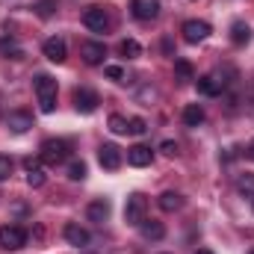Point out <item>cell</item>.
Returning <instances> with one entry per match:
<instances>
[{"label":"cell","instance_id":"obj_32","mask_svg":"<svg viewBox=\"0 0 254 254\" xmlns=\"http://www.w3.org/2000/svg\"><path fill=\"white\" fill-rule=\"evenodd\" d=\"M246 154H249V160H252V163H254V139H252V142H249V151H246Z\"/></svg>","mask_w":254,"mask_h":254},{"label":"cell","instance_id":"obj_34","mask_svg":"<svg viewBox=\"0 0 254 254\" xmlns=\"http://www.w3.org/2000/svg\"><path fill=\"white\" fill-rule=\"evenodd\" d=\"M252 207H254V195H252Z\"/></svg>","mask_w":254,"mask_h":254},{"label":"cell","instance_id":"obj_23","mask_svg":"<svg viewBox=\"0 0 254 254\" xmlns=\"http://www.w3.org/2000/svg\"><path fill=\"white\" fill-rule=\"evenodd\" d=\"M119 51H122V57H127V60H136V57L142 54V48H139L136 39H125V42L119 45Z\"/></svg>","mask_w":254,"mask_h":254},{"label":"cell","instance_id":"obj_22","mask_svg":"<svg viewBox=\"0 0 254 254\" xmlns=\"http://www.w3.org/2000/svg\"><path fill=\"white\" fill-rule=\"evenodd\" d=\"M175 74H178V80H181V83L195 80V68H192L187 60H175Z\"/></svg>","mask_w":254,"mask_h":254},{"label":"cell","instance_id":"obj_24","mask_svg":"<svg viewBox=\"0 0 254 254\" xmlns=\"http://www.w3.org/2000/svg\"><path fill=\"white\" fill-rule=\"evenodd\" d=\"M68 178H71V181H83V178H86V163H83V160H74V163L68 166Z\"/></svg>","mask_w":254,"mask_h":254},{"label":"cell","instance_id":"obj_9","mask_svg":"<svg viewBox=\"0 0 254 254\" xmlns=\"http://www.w3.org/2000/svg\"><path fill=\"white\" fill-rule=\"evenodd\" d=\"M98 95L92 92V89H77L74 92V107H77V113H83V116H89V113H95L98 110Z\"/></svg>","mask_w":254,"mask_h":254},{"label":"cell","instance_id":"obj_17","mask_svg":"<svg viewBox=\"0 0 254 254\" xmlns=\"http://www.w3.org/2000/svg\"><path fill=\"white\" fill-rule=\"evenodd\" d=\"M24 169H27V184L33 187V190H39V187H45V172H42V166H39V160H24Z\"/></svg>","mask_w":254,"mask_h":254},{"label":"cell","instance_id":"obj_16","mask_svg":"<svg viewBox=\"0 0 254 254\" xmlns=\"http://www.w3.org/2000/svg\"><path fill=\"white\" fill-rule=\"evenodd\" d=\"M86 216H89V222L104 225V222H107V216H110V201H107V198L92 201V204H89V210H86Z\"/></svg>","mask_w":254,"mask_h":254},{"label":"cell","instance_id":"obj_1","mask_svg":"<svg viewBox=\"0 0 254 254\" xmlns=\"http://www.w3.org/2000/svg\"><path fill=\"white\" fill-rule=\"evenodd\" d=\"M33 89H36V98H39V110L54 113L57 110V80L51 74H39L33 80Z\"/></svg>","mask_w":254,"mask_h":254},{"label":"cell","instance_id":"obj_8","mask_svg":"<svg viewBox=\"0 0 254 254\" xmlns=\"http://www.w3.org/2000/svg\"><path fill=\"white\" fill-rule=\"evenodd\" d=\"M210 36V24L207 21H198V18H192L184 24V39L190 42V45H198V42H204Z\"/></svg>","mask_w":254,"mask_h":254},{"label":"cell","instance_id":"obj_7","mask_svg":"<svg viewBox=\"0 0 254 254\" xmlns=\"http://www.w3.org/2000/svg\"><path fill=\"white\" fill-rule=\"evenodd\" d=\"M130 12H133L136 21H154L160 15V0H133Z\"/></svg>","mask_w":254,"mask_h":254},{"label":"cell","instance_id":"obj_15","mask_svg":"<svg viewBox=\"0 0 254 254\" xmlns=\"http://www.w3.org/2000/svg\"><path fill=\"white\" fill-rule=\"evenodd\" d=\"M6 127H9L12 133H27V130L33 127V116H30V113H21V110H18V113H9V116H6Z\"/></svg>","mask_w":254,"mask_h":254},{"label":"cell","instance_id":"obj_11","mask_svg":"<svg viewBox=\"0 0 254 254\" xmlns=\"http://www.w3.org/2000/svg\"><path fill=\"white\" fill-rule=\"evenodd\" d=\"M42 51H45V57L51 60V63H65V57H68V48H65V39H60V36H51L45 45H42Z\"/></svg>","mask_w":254,"mask_h":254},{"label":"cell","instance_id":"obj_19","mask_svg":"<svg viewBox=\"0 0 254 254\" xmlns=\"http://www.w3.org/2000/svg\"><path fill=\"white\" fill-rule=\"evenodd\" d=\"M231 42L240 45V48L249 45V42H252V27H249L246 21H234V24H231Z\"/></svg>","mask_w":254,"mask_h":254},{"label":"cell","instance_id":"obj_2","mask_svg":"<svg viewBox=\"0 0 254 254\" xmlns=\"http://www.w3.org/2000/svg\"><path fill=\"white\" fill-rule=\"evenodd\" d=\"M145 213H148V198H145L142 192L127 195V204H125V222L127 225L139 228V225L145 222Z\"/></svg>","mask_w":254,"mask_h":254},{"label":"cell","instance_id":"obj_18","mask_svg":"<svg viewBox=\"0 0 254 254\" xmlns=\"http://www.w3.org/2000/svg\"><path fill=\"white\" fill-rule=\"evenodd\" d=\"M139 231H142V237L151 240V243H157V240L166 237V228H163V222H157V219H145V222L139 225Z\"/></svg>","mask_w":254,"mask_h":254},{"label":"cell","instance_id":"obj_26","mask_svg":"<svg viewBox=\"0 0 254 254\" xmlns=\"http://www.w3.org/2000/svg\"><path fill=\"white\" fill-rule=\"evenodd\" d=\"M145 130H148L145 119H130V122H127V133H133V136H142Z\"/></svg>","mask_w":254,"mask_h":254},{"label":"cell","instance_id":"obj_30","mask_svg":"<svg viewBox=\"0 0 254 254\" xmlns=\"http://www.w3.org/2000/svg\"><path fill=\"white\" fill-rule=\"evenodd\" d=\"M51 12H54V0H42V3H39V15H42V18H48Z\"/></svg>","mask_w":254,"mask_h":254},{"label":"cell","instance_id":"obj_14","mask_svg":"<svg viewBox=\"0 0 254 254\" xmlns=\"http://www.w3.org/2000/svg\"><path fill=\"white\" fill-rule=\"evenodd\" d=\"M195 86H198V92L204 95V98H216L225 86H222V80L216 77V74H204V77H198L195 80Z\"/></svg>","mask_w":254,"mask_h":254},{"label":"cell","instance_id":"obj_21","mask_svg":"<svg viewBox=\"0 0 254 254\" xmlns=\"http://www.w3.org/2000/svg\"><path fill=\"white\" fill-rule=\"evenodd\" d=\"M201 122H204V107H201V104H187V107H184V125L198 127Z\"/></svg>","mask_w":254,"mask_h":254},{"label":"cell","instance_id":"obj_10","mask_svg":"<svg viewBox=\"0 0 254 254\" xmlns=\"http://www.w3.org/2000/svg\"><path fill=\"white\" fill-rule=\"evenodd\" d=\"M63 237H65V243H71V246H77V249H86L89 240H92L89 231H86L83 225H77V222H68V225H65Z\"/></svg>","mask_w":254,"mask_h":254},{"label":"cell","instance_id":"obj_31","mask_svg":"<svg viewBox=\"0 0 254 254\" xmlns=\"http://www.w3.org/2000/svg\"><path fill=\"white\" fill-rule=\"evenodd\" d=\"M160 148H163V154H169V157H175V154H178V145H175V142H163Z\"/></svg>","mask_w":254,"mask_h":254},{"label":"cell","instance_id":"obj_6","mask_svg":"<svg viewBox=\"0 0 254 254\" xmlns=\"http://www.w3.org/2000/svg\"><path fill=\"white\" fill-rule=\"evenodd\" d=\"M83 24H86L92 33H107L110 18H107V12H104L101 6H92V9H86V12H83Z\"/></svg>","mask_w":254,"mask_h":254},{"label":"cell","instance_id":"obj_28","mask_svg":"<svg viewBox=\"0 0 254 254\" xmlns=\"http://www.w3.org/2000/svg\"><path fill=\"white\" fill-rule=\"evenodd\" d=\"M107 77H110V80H116V83H125V80H127L122 65H107Z\"/></svg>","mask_w":254,"mask_h":254},{"label":"cell","instance_id":"obj_25","mask_svg":"<svg viewBox=\"0 0 254 254\" xmlns=\"http://www.w3.org/2000/svg\"><path fill=\"white\" fill-rule=\"evenodd\" d=\"M110 130H113L116 136L127 133V119H125V116H110Z\"/></svg>","mask_w":254,"mask_h":254},{"label":"cell","instance_id":"obj_3","mask_svg":"<svg viewBox=\"0 0 254 254\" xmlns=\"http://www.w3.org/2000/svg\"><path fill=\"white\" fill-rule=\"evenodd\" d=\"M27 246V231L18 228V225H3L0 228V249L6 252H18Z\"/></svg>","mask_w":254,"mask_h":254},{"label":"cell","instance_id":"obj_20","mask_svg":"<svg viewBox=\"0 0 254 254\" xmlns=\"http://www.w3.org/2000/svg\"><path fill=\"white\" fill-rule=\"evenodd\" d=\"M184 207V195L181 192H163L160 195V210H166V213H175V210H181Z\"/></svg>","mask_w":254,"mask_h":254},{"label":"cell","instance_id":"obj_33","mask_svg":"<svg viewBox=\"0 0 254 254\" xmlns=\"http://www.w3.org/2000/svg\"><path fill=\"white\" fill-rule=\"evenodd\" d=\"M198 254H213V252H207V249H201V252H198Z\"/></svg>","mask_w":254,"mask_h":254},{"label":"cell","instance_id":"obj_27","mask_svg":"<svg viewBox=\"0 0 254 254\" xmlns=\"http://www.w3.org/2000/svg\"><path fill=\"white\" fill-rule=\"evenodd\" d=\"M237 190L246 192V195H254V175H246V178H240V181H237Z\"/></svg>","mask_w":254,"mask_h":254},{"label":"cell","instance_id":"obj_4","mask_svg":"<svg viewBox=\"0 0 254 254\" xmlns=\"http://www.w3.org/2000/svg\"><path fill=\"white\" fill-rule=\"evenodd\" d=\"M68 157V142L65 139H45L42 142V160L48 166H57Z\"/></svg>","mask_w":254,"mask_h":254},{"label":"cell","instance_id":"obj_5","mask_svg":"<svg viewBox=\"0 0 254 254\" xmlns=\"http://www.w3.org/2000/svg\"><path fill=\"white\" fill-rule=\"evenodd\" d=\"M98 160H101V166L107 172H116V169H122V148L113 145V142H104L98 148Z\"/></svg>","mask_w":254,"mask_h":254},{"label":"cell","instance_id":"obj_12","mask_svg":"<svg viewBox=\"0 0 254 254\" xmlns=\"http://www.w3.org/2000/svg\"><path fill=\"white\" fill-rule=\"evenodd\" d=\"M80 57H83L86 65H101L104 57H107V48H104L101 42H83V45H80Z\"/></svg>","mask_w":254,"mask_h":254},{"label":"cell","instance_id":"obj_13","mask_svg":"<svg viewBox=\"0 0 254 254\" xmlns=\"http://www.w3.org/2000/svg\"><path fill=\"white\" fill-rule=\"evenodd\" d=\"M151 160H154V151H151L148 145H133V148L127 151V163H130V166H136V169L151 166Z\"/></svg>","mask_w":254,"mask_h":254},{"label":"cell","instance_id":"obj_29","mask_svg":"<svg viewBox=\"0 0 254 254\" xmlns=\"http://www.w3.org/2000/svg\"><path fill=\"white\" fill-rule=\"evenodd\" d=\"M9 175H12V160L9 157H0V184L9 181Z\"/></svg>","mask_w":254,"mask_h":254}]
</instances>
